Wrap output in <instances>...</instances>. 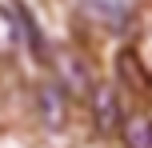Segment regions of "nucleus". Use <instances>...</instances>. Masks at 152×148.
Wrapping results in <instances>:
<instances>
[{"label": "nucleus", "instance_id": "f03ea898", "mask_svg": "<svg viewBox=\"0 0 152 148\" xmlns=\"http://www.w3.org/2000/svg\"><path fill=\"white\" fill-rule=\"evenodd\" d=\"M120 132H124V140H128V148H152V120L148 116L120 120Z\"/></svg>", "mask_w": 152, "mask_h": 148}, {"label": "nucleus", "instance_id": "20e7f679", "mask_svg": "<svg viewBox=\"0 0 152 148\" xmlns=\"http://www.w3.org/2000/svg\"><path fill=\"white\" fill-rule=\"evenodd\" d=\"M40 104H44V120L48 124H60V92H56L52 84L40 88Z\"/></svg>", "mask_w": 152, "mask_h": 148}, {"label": "nucleus", "instance_id": "39448f33", "mask_svg": "<svg viewBox=\"0 0 152 148\" xmlns=\"http://www.w3.org/2000/svg\"><path fill=\"white\" fill-rule=\"evenodd\" d=\"M12 44H16V20L0 8V52H8Z\"/></svg>", "mask_w": 152, "mask_h": 148}, {"label": "nucleus", "instance_id": "f257e3e1", "mask_svg": "<svg viewBox=\"0 0 152 148\" xmlns=\"http://www.w3.org/2000/svg\"><path fill=\"white\" fill-rule=\"evenodd\" d=\"M116 76H120V88H128L136 100L152 104V72H148L144 56H136L132 48H120V56H116Z\"/></svg>", "mask_w": 152, "mask_h": 148}, {"label": "nucleus", "instance_id": "7ed1b4c3", "mask_svg": "<svg viewBox=\"0 0 152 148\" xmlns=\"http://www.w3.org/2000/svg\"><path fill=\"white\" fill-rule=\"evenodd\" d=\"M96 116H100V128L104 132L120 128V104H116V96L108 88H96Z\"/></svg>", "mask_w": 152, "mask_h": 148}]
</instances>
